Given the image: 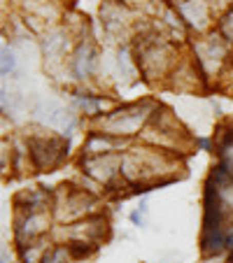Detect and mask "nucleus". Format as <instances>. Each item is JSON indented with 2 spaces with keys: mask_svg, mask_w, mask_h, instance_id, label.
<instances>
[{
  "mask_svg": "<svg viewBox=\"0 0 233 263\" xmlns=\"http://www.w3.org/2000/svg\"><path fill=\"white\" fill-rule=\"evenodd\" d=\"M131 47H133L135 63L140 70V80L149 86H166L175 65L187 54V45L173 42L161 30H156L154 24H138Z\"/></svg>",
  "mask_w": 233,
  "mask_h": 263,
  "instance_id": "f257e3e1",
  "label": "nucleus"
},
{
  "mask_svg": "<svg viewBox=\"0 0 233 263\" xmlns=\"http://www.w3.org/2000/svg\"><path fill=\"white\" fill-rule=\"evenodd\" d=\"M156 103H159L156 98L126 100V103H119L114 109H110L107 115L91 121L89 128H98L103 133L114 135V138L126 140V142H135L140 138V133L145 130V126L149 124V117H152Z\"/></svg>",
  "mask_w": 233,
  "mask_h": 263,
  "instance_id": "f03ea898",
  "label": "nucleus"
},
{
  "mask_svg": "<svg viewBox=\"0 0 233 263\" xmlns=\"http://www.w3.org/2000/svg\"><path fill=\"white\" fill-rule=\"evenodd\" d=\"M187 49H189L191 61L196 63V68H199L201 77H203V80L210 84V89H212L214 86L212 80H219L222 72L228 68V63H231L233 47L212 28L205 35H196V37H191L189 45H187Z\"/></svg>",
  "mask_w": 233,
  "mask_h": 263,
  "instance_id": "7ed1b4c3",
  "label": "nucleus"
},
{
  "mask_svg": "<svg viewBox=\"0 0 233 263\" xmlns=\"http://www.w3.org/2000/svg\"><path fill=\"white\" fill-rule=\"evenodd\" d=\"M75 45H77V35L65 24H59V26H54V28H49L40 37V42H38L40 56H42V65H45L47 74L54 77V80H61V82H63V77H65V82H68L65 89L73 86L68 63H70V54H73Z\"/></svg>",
  "mask_w": 233,
  "mask_h": 263,
  "instance_id": "20e7f679",
  "label": "nucleus"
},
{
  "mask_svg": "<svg viewBox=\"0 0 233 263\" xmlns=\"http://www.w3.org/2000/svg\"><path fill=\"white\" fill-rule=\"evenodd\" d=\"M56 223L65 226L89 214L103 212L100 210V196L91 194L80 182H63L54 189V205H51Z\"/></svg>",
  "mask_w": 233,
  "mask_h": 263,
  "instance_id": "39448f33",
  "label": "nucleus"
},
{
  "mask_svg": "<svg viewBox=\"0 0 233 263\" xmlns=\"http://www.w3.org/2000/svg\"><path fill=\"white\" fill-rule=\"evenodd\" d=\"M26 144H28V156L33 173H51V170L61 168L68 161L70 154V140L63 135H56L51 130L38 128L33 133H26Z\"/></svg>",
  "mask_w": 233,
  "mask_h": 263,
  "instance_id": "423d86ee",
  "label": "nucleus"
},
{
  "mask_svg": "<svg viewBox=\"0 0 233 263\" xmlns=\"http://www.w3.org/2000/svg\"><path fill=\"white\" fill-rule=\"evenodd\" d=\"M100 61H103V49L91 37L84 35L77 40L73 54H70V82L73 86H84V89H98L100 84Z\"/></svg>",
  "mask_w": 233,
  "mask_h": 263,
  "instance_id": "0eeeda50",
  "label": "nucleus"
},
{
  "mask_svg": "<svg viewBox=\"0 0 233 263\" xmlns=\"http://www.w3.org/2000/svg\"><path fill=\"white\" fill-rule=\"evenodd\" d=\"M98 21H100L103 37H105V45L107 47L131 45L135 30H138L135 12L131 10V7L117 3V0H100Z\"/></svg>",
  "mask_w": 233,
  "mask_h": 263,
  "instance_id": "6e6552de",
  "label": "nucleus"
},
{
  "mask_svg": "<svg viewBox=\"0 0 233 263\" xmlns=\"http://www.w3.org/2000/svg\"><path fill=\"white\" fill-rule=\"evenodd\" d=\"M33 121L40 128L51 130L56 135H63L65 140H70L82 126V119L75 115L68 105H63L56 98H38L30 107Z\"/></svg>",
  "mask_w": 233,
  "mask_h": 263,
  "instance_id": "1a4fd4ad",
  "label": "nucleus"
},
{
  "mask_svg": "<svg viewBox=\"0 0 233 263\" xmlns=\"http://www.w3.org/2000/svg\"><path fill=\"white\" fill-rule=\"evenodd\" d=\"M110 233H112L110 217L105 212H96L73 223H65V226L56 223L51 238H54V242H89L100 247L110 238Z\"/></svg>",
  "mask_w": 233,
  "mask_h": 263,
  "instance_id": "9d476101",
  "label": "nucleus"
},
{
  "mask_svg": "<svg viewBox=\"0 0 233 263\" xmlns=\"http://www.w3.org/2000/svg\"><path fill=\"white\" fill-rule=\"evenodd\" d=\"M168 5L175 7V12L184 21L191 37L210 33L214 28V24H217L219 14L214 12L212 0H173Z\"/></svg>",
  "mask_w": 233,
  "mask_h": 263,
  "instance_id": "9b49d317",
  "label": "nucleus"
},
{
  "mask_svg": "<svg viewBox=\"0 0 233 263\" xmlns=\"http://www.w3.org/2000/svg\"><path fill=\"white\" fill-rule=\"evenodd\" d=\"M54 229H56V219L51 210L33 212V214H14L12 217V245L19 247V245L33 242V240L49 238L54 233Z\"/></svg>",
  "mask_w": 233,
  "mask_h": 263,
  "instance_id": "f8f14e48",
  "label": "nucleus"
},
{
  "mask_svg": "<svg viewBox=\"0 0 233 263\" xmlns=\"http://www.w3.org/2000/svg\"><path fill=\"white\" fill-rule=\"evenodd\" d=\"M54 205V189L49 186H33V189H21L12 198L14 214H33L47 212Z\"/></svg>",
  "mask_w": 233,
  "mask_h": 263,
  "instance_id": "ddd939ff",
  "label": "nucleus"
},
{
  "mask_svg": "<svg viewBox=\"0 0 233 263\" xmlns=\"http://www.w3.org/2000/svg\"><path fill=\"white\" fill-rule=\"evenodd\" d=\"M133 142L114 138L110 133H103L98 128H86L84 140L80 144V154L77 156H103V154H114V152H124Z\"/></svg>",
  "mask_w": 233,
  "mask_h": 263,
  "instance_id": "4468645a",
  "label": "nucleus"
},
{
  "mask_svg": "<svg viewBox=\"0 0 233 263\" xmlns=\"http://www.w3.org/2000/svg\"><path fill=\"white\" fill-rule=\"evenodd\" d=\"M226 226H201V235H199V249L201 256L214 261V258H224L226 256Z\"/></svg>",
  "mask_w": 233,
  "mask_h": 263,
  "instance_id": "2eb2a0df",
  "label": "nucleus"
},
{
  "mask_svg": "<svg viewBox=\"0 0 233 263\" xmlns=\"http://www.w3.org/2000/svg\"><path fill=\"white\" fill-rule=\"evenodd\" d=\"M54 238H40V240H33V242H26V245H19L16 249V258L19 263H40L42 256L47 254V249L51 247Z\"/></svg>",
  "mask_w": 233,
  "mask_h": 263,
  "instance_id": "dca6fc26",
  "label": "nucleus"
},
{
  "mask_svg": "<svg viewBox=\"0 0 233 263\" xmlns=\"http://www.w3.org/2000/svg\"><path fill=\"white\" fill-rule=\"evenodd\" d=\"M0 105H3V119H14L19 112H26V100H24V96H19L14 89L7 91V86L3 89V98H0Z\"/></svg>",
  "mask_w": 233,
  "mask_h": 263,
  "instance_id": "f3484780",
  "label": "nucleus"
},
{
  "mask_svg": "<svg viewBox=\"0 0 233 263\" xmlns=\"http://www.w3.org/2000/svg\"><path fill=\"white\" fill-rule=\"evenodd\" d=\"M0 72H3V77H12V74L16 72V68H19V54H16V49L12 47V42H3V47H0Z\"/></svg>",
  "mask_w": 233,
  "mask_h": 263,
  "instance_id": "a211bd4d",
  "label": "nucleus"
},
{
  "mask_svg": "<svg viewBox=\"0 0 233 263\" xmlns=\"http://www.w3.org/2000/svg\"><path fill=\"white\" fill-rule=\"evenodd\" d=\"M40 263H75V258L65 242H51V247L47 249V254L42 256Z\"/></svg>",
  "mask_w": 233,
  "mask_h": 263,
  "instance_id": "6ab92c4d",
  "label": "nucleus"
},
{
  "mask_svg": "<svg viewBox=\"0 0 233 263\" xmlns=\"http://www.w3.org/2000/svg\"><path fill=\"white\" fill-rule=\"evenodd\" d=\"M214 30L222 35L224 40L233 47V10H226L224 14L217 16V24H214Z\"/></svg>",
  "mask_w": 233,
  "mask_h": 263,
  "instance_id": "aec40b11",
  "label": "nucleus"
},
{
  "mask_svg": "<svg viewBox=\"0 0 233 263\" xmlns=\"http://www.w3.org/2000/svg\"><path fill=\"white\" fill-rule=\"evenodd\" d=\"M129 219H131V223L133 226H145V221H147V203H140L135 210H131V214H129Z\"/></svg>",
  "mask_w": 233,
  "mask_h": 263,
  "instance_id": "412c9836",
  "label": "nucleus"
},
{
  "mask_svg": "<svg viewBox=\"0 0 233 263\" xmlns=\"http://www.w3.org/2000/svg\"><path fill=\"white\" fill-rule=\"evenodd\" d=\"M0 261L3 263H19L14 245H3V249H0Z\"/></svg>",
  "mask_w": 233,
  "mask_h": 263,
  "instance_id": "4be33fe9",
  "label": "nucleus"
},
{
  "mask_svg": "<svg viewBox=\"0 0 233 263\" xmlns=\"http://www.w3.org/2000/svg\"><path fill=\"white\" fill-rule=\"evenodd\" d=\"M117 3H121V5L131 7L133 12H138V10H147V5L152 0H117Z\"/></svg>",
  "mask_w": 233,
  "mask_h": 263,
  "instance_id": "5701e85b",
  "label": "nucleus"
}]
</instances>
